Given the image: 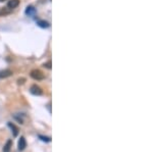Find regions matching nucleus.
I'll return each mask as SVG.
<instances>
[{
	"label": "nucleus",
	"mask_w": 153,
	"mask_h": 152,
	"mask_svg": "<svg viewBox=\"0 0 153 152\" xmlns=\"http://www.w3.org/2000/svg\"><path fill=\"white\" fill-rule=\"evenodd\" d=\"M27 147V142L25 137H21L19 140V144H17V148H19V151H23L25 150V148Z\"/></svg>",
	"instance_id": "7ed1b4c3"
},
{
	"label": "nucleus",
	"mask_w": 153,
	"mask_h": 152,
	"mask_svg": "<svg viewBox=\"0 0 153 152\" xmlns=\"http://www.w3.org/2000/svg\"><path fill=\"white\" fill-rule=\"evenodd\" d=\"M31 77L33 78L34 80H37V81H40V80H43L45 78L44 73H42L41 71L39 70H33L31 71Z\"/></svg>",
	"instance_id": "f257e3e1"
},
{
	"label": "nucleus",
	"mask_w": 153,
	"mask_h": 152,
	"mask_svg": "<svg viewBox=\"0 0 153 152\" xmlns=\"http://www.w3.org/2000/svg\"><path fill=\"white\" fill-rule=\"evenodd\" d=\"M35 13H36V9H35L34 6H28L26 9V14L29 15V17H33V15H35Z\"/></svg>",
	"instance_id": "423d86ee"
},
{
	"label": "nucleus",
	"mask_w": 153,
	"mask_h": 152,
	"mask_svg": "<svg viewBox=\"0 0 153 152\" xmlns=\"http://www.w3.org/2000/svg\"><path fill=\"white\" fill-rule=\"evenodd\" d=\"M38 138L41 141H43V142H50L51 141V138L50 137H46V136H42V135H39Z\"/></svg>",
	"instance_id": "9d476101"
},
{
	"label": "nucleus",
	"mask_w": 153,
	"mask_h": 152,
	"mask_svg": "<svg viewBox=\"0 0 153 152\" xmlns=\"http://www.w3.org/2000/svg\"><path fill=\"white\" fill-rule=\"evenodd\" d=\"M11 146H12V141L11 140H8L7 142L5 143L4 147H3V152H10Z\"/></svg>",
	"instance_id": "0eeeda50"
},
{
	"label": "nucleus",
	"mask_w": 153,
	"mask_h": 152,
	"mask_svg": "<svg viewBox=\"0 0 153 152\" xmlns=\"http://www.w3.org/2000/svg\"><path fill=\"white\" fill-rule=\"evenodd\" d=\"M3 1H5V0H0V2H3Z\"/></svg>",
	"instance_id": "ddd939ff"
},
{
	"label": "nucleus",
	"mask_w": 153,
	"mask_h": 152,
	"mask_svg": "<svg viewBox=\"0 0 153 152\" xmlns=\"http://www.w3.org/2000/svg\"><path fill=\"white\" fill-rule=\"evenodd\" d=\"M30 92L33 94V95H36V96H39V95H42L43 94V91H42V89L40 88L39 86H37V85H33L32 87L30 88Z\"/></svg>",
	"instance_id": "f03ea898"
},
{
	"label": "nucleus",
	"mask_w": 153,
	"mask_h": 152,
	"mask_svg": "<svg viewBox=\"0 0 153 152\" xmlns=\"http://www.w3.org/2000/svg\"><path fill=\"white\" fill-rule=\"evenodd\" d=\"M19 5V0H9L7 3V7L9 9H14Z\"/></svg>",
	"instance_id": "20e7f679"
},
{
	"label": "nucleus",
	"mask_w": 153,
	"mask_h": 152,
	"mask_svg": "<svg viewBox=\"0 0 153 152\" xmlns=\"http://www.w3.org/2000/svg\"><path fill=\"white\" fill-rule=\"evenodd\" d=\"M43 66L44 68H51V61H48L47 63H44Z\"/></svg>",
	"instance_id": "f8f14e48"
},
{
	"label": "nucleus",
	"mask_w": 153,
	"mask_h": 152,
	"mask_svg": "<svg viewBox=\"0 0 153 152\" xmlns=\"http://www.w3.org/2000/svg\"><path fill=\"white\" fill-rule=\"evenodd\" d=\"M12 75V71L10 70H2L0 71V79H5Z\"/></svg>",
	"instance_id": "39448f33"
},
{
	"label": "nucleus",
	"mask_w": 153,
	"mask_h": 152,
	"mask_svg": "<svg viewBox=\"0 0 153 152\" xmlns=\"http://www.w3.org/2000/svg\"><path fill=\"white\" fill-rule=\"evenodd\" d=\"M37 24H38L39 27H41V28H43V29H46V28L49 27V23H47V22H45V21H42V19L37 21Z\"/></svg>",
	"instance_id": "1a4fd4ad"
},
{
	"label": "nucleus",
	"mask_w": 153,
	"mask_h": 152,
	"mask_svg": "<svg viewBox=\"0 0 153 152\" xmlns=\"http://www.w3.org/2000/svg\"><path fill=\"white\" fill-rule=\"evenodd\" d=\"M8 127L11 129V132H12L13 136H14V137H17V134H19V129H17L13 124H11V122H8Z\"/></svg>",
	"instance_id": "6e6552de"
},
{
	"label": "nucleus",
	"mask_w": 153,
	"mask_h": 152,
	"mask_svg": "<svg viewBox=\"0 0 153 152\" xmlns=\"http://www.w3.org/2000/svg\"><path fill=\"white\" fill-rule=\"evenodd\" d=\"M9 12H10L9 10H7L5 7H3V8H1V9H0V15H5V14H8V13H9Z\"/></svg>",
	"instance_id": "9b49d317"
}]
</instances>
